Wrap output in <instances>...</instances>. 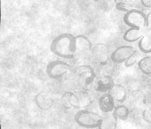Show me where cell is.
Wrapping results in <instances>:
<instances>
[{"mask_svg": "<svg viewBox=\"0 0 151 129\" xmlns=\"http://www.w3.org/2000/svg\"><path fill=\"white\" fill-rule=\"evenodd\" d=\"M50 51L62 58H73L77 54L75 36L67 33L57 36L51 42Z\"/></svg>", "mask_w": 151, "mask_h": 129, "instance_id": "obj_1", "label": "cell"}, {"mask_svg": "<svg viewBox=\"0 0 151 129\" xmlns=\"http://www.w3.org/2000/svg\"><path fill=\"white\" fill-rule=\"evenodd\" d=\"M102 116L94 112L82 110L75 115V122L79 126L85 128H98L102 120Z\"/></svg>", "mask_w": 151, "mask_h": 129, "instance_id": "obj_2", "label": "cell"}, {"mask_svg": "<svg viewBox=\"0 0 151 129\" xmlns=\"http://www.w3.org/2000/svg\"><path fill=\"white\" fill-rule=\"evenodd\" d=\"M123 21L129 28L142 29L146 26V15L137 9H130L125 13Z\"/></svg>", "mask_w": 151, "mask_h": 129, "instance_id": "obj_3", "label": "cell"}, {"mask_svg": "<svg viewBox=\"0 0 151 129\" xmlns=\"http://www.w3.org/2000/svg\"><path fill=\"white\" fill-rule=\"evenodd\" d=\"M79 86L84 90H88L96 78L94 69L88 65L79 66L75 70Z\"/></svg>", "mask_w": 151, "mask_h": 129, "instance_id": "obj_4", "label": "cell"}, {"mask_svg": "<svg viewBox=\"0 0 151 129\" xmlns=\"http://www.w3.org/2000/svg\"><path fill=\"white\" fill-rule=\"evenodd\" d=\"M70 69L67 63L62 61H53L46 67V74L52 79H59L63 77Z\"/></svg>", "mask_w": 151, "mask_h": 129, "instance_id": "obj_5", "label": "cell"}, {"mask_svg": "<svg viewBox=\"0 0 151 129\" xmlns=\"http://www.w3.org/2000/svg\"><path fill=\"white\" fill-rule=\"evenodd\" d=\"M136 53L134 47L129 45H123L116 48L111 54V60L114 63H124L129 57Z\"/></svg>", "mask_w": 151, "mask_h": 129, "instance_id": "obj_6", "label": "cell"}, {"mask_svg": "<svg viewBox=\"0 0 151 129\" xmlns=\"http://www.w3.org/2000/svg\"><path fill=\"white\" fill-rule=\"evenodd\" d=\"M36 104L40 110H47L51 108L55 104V100L50 94L46 92H39L35 98Z\"/></svg>", "mask_w": 151, "mask_h": 129, "instance_id": "obj_7", "label": "cell"}, {"mask_svg": "<svg viewBox=\"0 0 151 129\" xmlns=\"http://www.w3.org/2000/svg\"><path fill=\"white\" fill-rule=\"evenodd\" d=\"M93 55L97 61L101 65L106 64L109 60V50L106 45L98 43L92 49Z\"/></svg>", "mask_w": 151, "mask_h": 129, "instance_id": "obj_8", "label": "cell"}, {"mask_svg": "<svg viewBox=\"0 0 151 129\" xmlns=\"http://www.w3.org/2000/svg\"><path fill=\"white\" fill-rule=\"evenodd\" d=\"M75 45H76V53L84 54L92 50V43L89 38L84 35L75 36Z\"/></svg>", "mask_w": 151, "mask_h": 129, "instance_id": "obj_9", "label": "cell"}, {"mask_svg": "<svg viewBox=\"0 0 151 129\" xmlns=\"http://www.w3.org/2000/svg\"><path fill=\"white\" fill-rule=\"evenodd\" d=\"M92 98L87 92H74V103L73 108H85L92 103Z\"/></svg>", "mask_w": 151, "mask_h": 129, "instance_id": "obj_10", "label": "cell"}, {"mask_svg": "<svg viewBox=\"0 0 151 129\" xmlns=\"http://www.w3.org/2000/svg\"><path fill=\"white\" fill-rule=\"evenodd\" d=\"M98 105L100 110L104 113H112L115 108V101L109 92L104 93L99 99Z\"/></svg>", "mask_w": 151, "mask_h": 129, "instance_id": "obj_11", "label": "cell"}, {"mask_svg": "<svg viewBox=\"0 0 151 129\" xmlns=\"http://www.w3.org/2000/svg\"><path fill=\"white\" fill-rule=\"evenodd\" d=\"M114 85L115 84L111 76L109 75H104L97 81L95 88L97 92L106 93L110 91Z\"/></svg>", "mask_w": 151, "mask_h": 129, "instance_id": "obj_12", "label": "cell"}, {"mask_svg": "<svg viewBox=\"0 0 151 129\" xmlns=\"http://www.w3.org/2000/svg\"><path fill=\"white\" fill-rule=\"evenodd\" d=\"M117 118L114 115L113 112L104 113L102 120L98 126V129H116Z\"/></svg>", "mask_w": 151, "mask_h": 129, "instance_id": "obj_13", "label": "cell"}, {"mask_svg": "<svg viewBox=\"0 0 151 129\" xmlns=\"http://www.w3.org/2000/svg\"><path fill=\"white\" fill-rule=\"evenodd\" d=\"M109 93L114 98V101L119 103H123L127 99V90L122 85L115 84Z\"/></svg>", "mask_w": 151, "mask_h": 129, "instance_id": "obj_14", "label": "cell"}, {"mask_svg": "<svg viewBox=\"0 0 151 129\" xmlns=\"http://www.w3.org/2000/svg\"><path fill=\"white\" fill-rule=\"evenodd\" d=\"M142 30L136 28H129L124 33L123 38L125 42H134L138 41L144 36Z\"/></svg>", "mask_w": 151, "mask_h": 129, "instance_id": "obj_15", "label": "cell"}, {"mask_svg": "<svg viewBox=\"0 0 151 129\" xmlns=\"http://www.w3.org/2000/svg\"><path fill=\"white\" fill-rule=\"evenodd\" d=\"M113 113L117 119H120V120L122 121H126L128 119L129 111L128 108L126 105H119L115 107Z\"/></svg>", "mask_w": 151, "mask_h": 129, "instance_id": "obj_16", "label": "cell"}, {"mask_svg": "<svg viewBox=\"0 0 151 129\" xmlns=\"http://www.w3.org/2000/svg\"><path fill=\"white\" fill-rule=\"evenodd\" d=\"M139 69L144 74H151V56H146L138 62Z\"/></svg>", "mask_w": 151, "mask_h": 129, "instance_id": "obj_17", "label": "cell"}, {"mask_svg": "<svg viewBox=\"0 0 151 129\" xmlns=\"http://www.w3.org/2000/svg\"><path fill=\"white\" fill-rule=\"evenodd\" d=\"M139 49L144 53H151V38L147 36H144L139 40Z\"/></svg>", "mask_w": 151, "mask_h": 129, "instance_id": "obj_18", "label": "cell"}, {"mask_svg": "<svg viewBox=\"0 0 151 129\" xmlns=\"http://www.w3.org/2000/svg\"><path fill=\"white\" fill-rule=\"evenodd\" d=\"M114 2L118 11L125 13L130 10L133 5V0H114Z\"/></svg>", "mask_w": 151, "mask_h": 129, "instance_id": "obj_19", "label": "cell"}, {"mask_svg": "<svg viewBox=\"0 0 151 129\" xmlns=\"http://www.w3.org/2000/svg\"><path fill=\"white\" fill-rule=\"evenodd\" d=\"M61 103L64 106L73 107L74 103V92H66L61 97Z\"/></svg>", "mask_w": 151, "mask_h": 129, "instance_id": "obj_20", "label": "cell"}, {"mask_svg": "<svg viewBox=\"0 0 151 129\" xmlns=\"http://www.w3.org/2000/svg\"><path fill=\"white\" fill-rule=\"evenodd\" d=\"M142 118L145 122L151 124V108H148L142 112Z\"/></svg>", "mask_w": 151, "mask_h": 129, "instance_id": "obj_21", "label": "cell"}, {"mask_svg": "<svg viewBox=\"0 0 151 129\" xmlns=\"http://www.w3.org/2000/svg\"><path fill=\"white\" fill-rule=\"evenodd\" d=\"M137 56L136 54V53H135L134 54H133L131 57H129V58L127 59L125 63H124V64H125V67H130L134 66V65L137 63Z\"/></svg>", "mask_w": 151, "mask_h": 129, "instance_id": "obj_22", "label": "cell"}, {"mask_svg": "<svg viewBox=\"0 0 151 129\" xmlns=\"http://www.w3.org/2000/svg\"><path fill=\"white\" fill-rule=\"evenodd\" d=\"M146 26L151 29V11L146 15Z\"/></svg>", "mask_w": 151, "mask_h": 129, "instance_id": "obj_23", "label": "cell"}, {"mask_svg": "<svg viewBox=\"0 0 151 129\" xmlns=\"http://www.w3.org/2000/svg\"><path fill=\"white\" fill-rule=\"evenodd\" d=\"M143 6L146 8H151V0H141Z\"/></svg>", "mask_w": 151, "mask_h": 129, "instance_id": "obj_24", "label": "cell"}, {"mask_svg": "<svg viewBox=\"0 0 151 129\" xmlns=\"http://www.w3.org/2000/svg\"><path fill=\"white\" fill-rule=\"evenodd\" d=\"M136 1H141V0H136Z\"/></svg>", "mask_w": 151, "mask_h": 129, "instance_id": "obj_25", "label": "cell"}]
</instances>
